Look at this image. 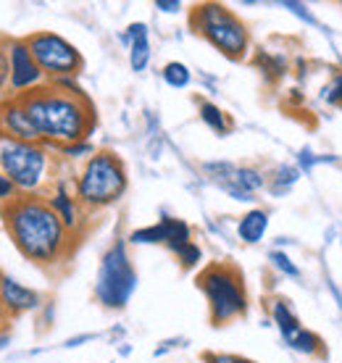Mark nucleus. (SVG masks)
<instances>
[{"mask_svg":"<svg viewBox=\"0 0 342 363\" xmlns=\"http://www.w3.org/2000/svg\"><path fill=\"white\" fill-rule=\"evenodd\" d=\"M0 216L11 242L32 264L53 266L72 253L74 235L43 195H16L0 206Z\"/></svg>","mask_w":342,"mask_h":363,"instance_id":"f257e3e1","label":"nucleus"},{"mask_svg":"<svg viewBox=\"0 0 342 363\" xmlns=\"http://www.w3.org/2000/svg\"><path fill=\"white\" fill-rule=\"evenodd\" d=\"M16 98H21L40 135V143L48 147L84 143L87 135L95 129V108L87 95H72L48 82Z\"/></svg>","mask_w":342,"mask_h":363,"instance_id":"f03ea898","label":"nucleus"},{"mask_svg":"<svg viewBox=\"0 0 342 363\" xmlns=\"http://www.w3.org/2000/svg\"><path fill=\"white\" fill-rule=\"evenodd\" d=\"M189 29L214 45L221 55L243 61L250 50V32L245 21L224 3H198L189 9Z\"/></svg>","mask_w":342,"mask_h":363,"instance_id":"7ed1b4c3","label":"nucleus"},{"mask_svg":"<svg viewBox=\"0 0 342 363\" xmlns=\"http://www.w3.org/2000/svg\"><path fill=\"white\" fill-rule=\"evenodd\" d=\"M129 187L126 166L116 153L111 150H98L87 158L84 169L74 182V195L84 208H109L124 198Z\"/></svg>","mask_w":342,"mask_h":363,"instance_id":"20e7f679","label":"nucleus"},{"mask_svg":"<svg viewBox=\"0 0 342 363\" xmlns=\"http://www.w3.org/2000/svg\"><path fill=\"white\" fill-rule=\"evenodd\" d=\"M198 287L206 295L208 316L214 327H224L248 313V292L243 274L226 261H214L198 274Z\"/></svg>","mask_w":342,"mask_h":363,"instance_id":"39448f33","label":"nucleus"},{"mask_svg":"<svg viewBox=\"0 0 342 363\" xmlns=\"http://www.w3.org/2000/svg\"><path fill=\"white\" fill-rule=\"evenodd\" d=\"M50 153L43 143H21L0 137V172L11 179L18 195H40L50 182Z\"/></svg>","mask_w":342,"mask_h":363,"instance_id":"423d86ee","label":"nucleus"},{"mask_svg":"<svg viewBox=\"0 0 342 363\" xmlns=\"http://www.w3.org/2000/svg\"><path fill=\"white\" fill-rule=\"evenodd\" d=\"M135 290L137 272L132 266L129 250H126V240H114L100 258L98 277H95V298L106 308L121 311L132 300Z\"/></svg>","mask_w":342,"mask_h":363,"instance_id":"0eeeda50","label":"nucleus"},{"mask_svg":"<svg viewBox=\"0 0 342 363\" xmlns=\"http://www.w3.org/2000/svg\"><path fill=\"white\" fill-rule=\"evenodd\" d=\"M24 40H27L29 50L48 82H55L63 77H77L84 66V58L77 50V45H72L66 37L55 35V32H32Z\"/></svg>","mask_w":342,"mask_h":363,"instance_id":"6e6552de","label":"nucleus"},{"mask_svg":"<svg viewBox=\"0 0 342 363\" xmlns=\"http://www.w3.org/2000/svg\"><path fill=\"white\" fill-rule=\"evenodd\" d=\"M6 50H9L11 61V95H27V92L37 90L48 82L24 37L21 40H6Z\"/></svg>","mask_w":342,"mask_h":363,"instance_id":"1a4fd4ad","label":"nucleus"},{"mask_svg":"<svg viewBox=\"0 0 342 363\" xmlns=\"http://www.w3.org/2000/svg\"><path fill=\"white\" fill-rule=\"evenodd\" d=\"M0 137H13L21 143H40L35 124H32L21 98L16 95L0 100Z\"/></svg>","mask_w":342,"mask_h":363,"instance_id":"9d476101","label":"nucleus"},{"mask_svg":"<svg viewBox=\"0 0 342 363\" xmlns=\"http://www.w3.org/2000/svg\"><path fill=\"white\" fill-rule=\"evenodd\" d=\"M0 306L9 311V316H24V313H32L43 306V295L27 284H21L18 279L3 274L0 279Z\"/></svg>","mask_w":342,"mask_h":363,"instance_id":"9b49d317","label":"nucleus"},{"mask_svg":"<svg viewBox=\"0 0 342 363\" xmlns=\"http://www.w3.org/2000/svg\"><path fill=\"white\" fill-rule=\"evenodd\" d=\"M118 40L129 48V66L132 72L143 74L150 64V32H148V24L143 21H135L126 27L124 35H118Z\"/></svg>","mask_w":342,"mask_h":363,"instance_id":"f8f14e48","label":"nucleus"},{"mask_svg":"<svg viewBox=\"0 0 342 363\" xmlns=\"http://www.w3.org/2000/svg\"><path fill=\"white\" fill-rule=\"evenodd\" d=\"M48 203H50V208L61 216V221L66 224V229L69 232H77V227H79V200H77V195H72V192L66 190V184L63 182H55V190H53V195L48 198Z\"/></svg>","mask_w":342,"mask_h":363,"instance_id":"ddd939ff","label":"nucleus"},{"mask_svg":"<svg viewBox=\"0 0 342 363\" xmlns=\"http://www.w3.org/2000/svg\"><path fill=\"white\" fill-rule=\"evenodd\" d=\"M269 229V213L263 208H250L245 211L240 221H237V237L245 245H258Z\"/></svg>","mask_w":342,"mask_h":363,"instance_id":"4468645a","label":"nucleus"},{"mask_svg":"<svg viewBox=\"0 0 342 363\" xmlns=\"http://www.w3.org/2000/svg\"><path fill=\"white\" fill-rule=\"evenodd\" d=\"M271 318H274V324H277V329H280V335L285 342L303 329L300 327V321H297V316L292 313V308L287 306V300H271Z\"/></svg>","mask_w":342,"mask_h":363,"instance_id":"2eb2a0df","label":"nucleus"},{"mask_svg":"<svg viewBox=\"0 0 342 363\" xmlns=\"http://www.w3.org/2000/svg\"><path fill=\"white\" fill-rule=\"evenodd\" d=\"M198 113H200V121L206 124L211 132H216V135L224 137L229 129H232V121L226 116L224 111L219 108L216 103H211V100H200L198 103Z\"/></svg>","mask_w":342,"mask_h":363,"instance_id":"dca6fc26","label":"nucleus"},{"mask_svg":"<svg viewBox=\"0 0 342 363\" xmlns=\"http://www.w3.org/2000/svg\"><path fill=\"white\" fill-rule=\"evenodd\" d=\"M166 240H169V227H166V218L163 216L161 221H155L150 227L135 229L129 235V242H135V245H166Z\"/></svg>","mask_w":342,"mask_h":363,"instance_id":"f3484780","label":"nucleus"},{"mask_svg":"<svg viewBox=\"0 0 342 363\" xmlns=\"http://www.w3.org/2000/svg\"><path fill=\"white\" fill-rule=\"evenodd\" d=\"M297 179H300V172H297L295 166L282 164L277 172L271 174V179L266 182V187H269L274 195H285V192H289L292 187H295Z\"/></svg>","mask_w":342,"mask_h":363,"instance_id":"a211bd4d","label":"nucleus"},{"mask_svg":"<svg viewBox=\"0 0 342 363\" xmlns=\"http://www.w3.org/2000/svg\"><path fill=\"white\" fill-rule=\"evenodd\" d=\"M161 77H163V82L169 84V87H174V90H184V87H189V82H192V72H189V66L182 64V61H169V64L161 69Z\"/></svg>","mask_w":342,"mask_h":363,"instance_id":"6ab92c4d","label":"nucleus"},{"mask_svg":"<svg viewBox=\"0 0 342 363\" xmlns=\"http://www.w3.org/2000/svg\"><path fill=\"white\" fill-rule=\"evenodd\" d=\"M287 345L295 350V353H303V355H316L321 353V337L314 335V332H308V329H300L297 335H292L287 340Z\"/></svg>","mask_w":342,"mask_h":363,"instance_id":"aec40b11","label":"nucleus"},{"mask_svg":"<svg viewBox=\"0 0 342 363\" xmlns=\"http://www.w3.org/2000/svg\"><path fill=\"white\" fill-rule=\"evenodd\" d=\"M269 261L274 264V269H280L282 274H287V277H292V279H297V277H300V269L292 264V258H289L287 253H282V250H271Z\"/></svg>","mask_w":342,"mask_h":363,"instance_id":"412c9836","label":"nucleus"},{"mask_svg":"<svg viewBox=\"0 0 342 363\" xmlns=\"http://www.w3.org/2000/svg\"><path fill=\"white\" fill-rule=\"evenodd\" d=\"M177 258H180V264L184 266V269H195V266L203 261V250H200L195 242H189L187 247H182L180 253H177Z\"/></svg>","mask_w":342,"mask_h":363,"instance_id":"4be33fe9","label":"nucleus"},{"mask_svg":"<svg viewBox=\"0 0 342 363\" xmlns=\"http://www.w3.org/2000/svg\"><path fill=\"white\" fill-rule=\"evenodd\" d=\"M324 100L329 106L342 108V74H334V79L324 87Z\"/></svg>","mask_w":342,"mask_h":363,"instance_id":"5701e85b","label":"nucleus"},{"mask_svg":"<svg viewBox=\"0 0 342 363\" xmlns=\"http://www.w3.org/2000/svg\"><path fill=\"white\" fill-rule=\"evenodd\" d=\"M11 84V61L9 50H6V40H0V92L9 90Z\"/></svg>","mask_w":342,"mask_h":363,"instance_id":"b1692460","label":"nucleus"},{"mask_svg":"<svg viewBox=\"0 0 342 363\" xmlns=\"http://www.w3.org/2000/svg\"><path fill=\"white\" fill-rule=\"evenodd\" d=\"M61 150V155H66V158H84V155H95L98 150L84 140V143H74V145H66V147H58Z\"/></svg>","mask_w":342,"mask_h":363,"instance_id":"393cba45","label":"nucleus"},{"mask_svg":"<svg viewBox=\"0 0 342 363\" xmlns=\"http://www.w3.org/2000/svg\"><path fill=\"white\" fill-rule=\"evenodd\" d=\"M203 363H255V361L234 353H203Z\"/></svg>","mask_w":342,"mask_h":363,"instance_id":"a878e982","label":"nucleus"},{"mask_svg":"<svg viewBox=\"0 0 342 363\" xmlns=\"http://www.w3.org/2000/svg\"><path fill=\"white\" fill-rule=\"evenodd\" d=\"M16 195H18L16 187L11 184V179L6 177V174L0 172V206H6V203H9V200H13Z\"/></svg>","mask_w":342,"mask_h":363,"instance_id":"bb28decb","label":"nucleus"},{"mask_svg":"<svg viewBox=\"0 0 342 363\" xmlns=\"http://www.w3.org/2000/svg\"><path fill=\"white\" fill-rule=\"evenodd\" d=\"M282 9H287V11H292V13H295V16H300L303 18V21H308V24H316L314 21V16H311V13H308L306 11V6H303V3H292V0H285V3H280Z\"/></svg>","mask_w":342,"mask_h":363,"instance_id":"cd10ccee","label":"nucleus"},{"mask_svg":"<svg viewBox=\"0 0 342 363\" xmlns=\"http://www.w3.org/2000/svg\"><path fill=\"white\" fill-rule=\"evenodd\" d=\"M153 6L161 11V13H180V11L184 9L180 0H155Z\"/></svg>","mask_w":342,"mask_h":363,"instance_id":"c85d7f7f","label":"nucleus"},{"mask_svg":"<svg viewBox=\"0 0 342 363\" xmlns=\"http://www.w3.org/2000/svg\"><path fill=\"white\" fill-rule=\"evenodd\" d=\"M92 335H82V337H74V340H66V347H77L82 345V342H90Z\"/></svg>","mask_w":342,"mask_h":363,"instance_id":"c756f323","label":"nucleus"},{"mask_svg":"<svg viewBox=\"0 0 342 363\" xmlns=\"http://www.w3.org/2000/svg\"><path fill=\"white\" fill-rule=\"evenodd\" d=\"M9 321H11L9 311H6V308H3V306H0V332L6 329V324H9Z\"/></svg>","mask_w":342,"mask_h":363,"instance_id":"7c9ffc66","label":"nucleus"},{"mask_svg":"<svg viewBox=\"0 0 342 363\" xmlns=\"http://www.w3.org/2000/svg\"><path fill=\"white\" fill-rule=\"evenodd\" d=\"M9 342H11V337L6 335V332H0V350H6V347H9Z\"/></svg>","mask_w":342,"mask_h":363,"instance_id":"2f4dec72","label":"nucleus"},{"mask_svg":"<svg viewBox=\"0 0 342 363\" xmlns=\"http://www.w3.org/2000/svg\"><path fill=\"white\" fill-rule=\"evenodd\" d=\"M0 279H3V272H0Z\"/></svg>","mask_w":342,"mask_h":363,"instance_id":"473e14b6","label":"nucleus"}]
</instances>
